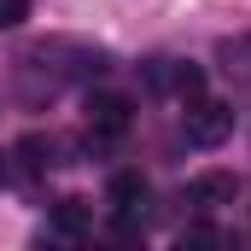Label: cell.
Segmentation results:
<instances>
[{
    "mask_svg": "<svg viewBox=\"0 0 251 251\" xmlns=\"http://www.w3.org/2000/svg\"><path fill=\"white\" fill-rule=\"evenodd\" d=\"M234 134V105L228 100H187V140L193 146H222Z\"/></svg>",
    "mask_w": 251,
    "mask_h": 251,
    "instance_id": "1",
    "label": "cell"
},
{
    "mask_svg": "<svg viewBox=\"0 0 251 251\" xmlns=\"http://www.w3.org/2000/svg\"><path fill=\"white\" fill-rule=\"evenodd\" d=\"M128 123H134L128 94H94L88 100V128L94 134H128Z\"/></svg>",
    "mask_w": 251,
    "mask_h": 251,
    "instance_id": "2",
    "label": "cell"
},
{
    "mask_svg": "<svg viewBox=\"0 0 251 251\" xmlns=\"http://www.w3.org/2000/svg\"><path fill=\"white\" fill-rule=\"evenodd\" d=\"M187 199H193V204H234V199H240V176H228V170H204V176L187 181Z\"/></svg>",
    "mask_w": 251,
    "mask_h": 251,
    "instance_id": "3",
    "label": "cell"
},
{
    "mask_svg": "<svg viewBox=\"0 0 251 251\" xmlns=\"http://www.w3.org/2000/svg\"><path fill=\"white\" fill-rule=\"evenodd\" d=\"M47 228H53L59 240H82V234L94 228V210H88L82 199H59V204H53V216H47Z\"/></svg>",
    "mask_w": 251,
    "mask_h": 251,
    "instance_id": "4",
    "label": "cell"
},
{
    "mask_svg": "<svg viewBox=\"0 0 251 251\" xmlns=\"http://www.w3.org/2000/svg\"><path fill=\"white\" fill-rule=\"evenodd\" d=\"M105 193H111V204H117V210H128V216H134V210L146 204V176H140V170H117Z\"/></svg>",
    "mask_w": 251,
    "mask_h": 251,
    "instance_id": "5",
    "label": "cell"
},
{
    "mask_svg": "<svg viewBox=\"0 0 251 251\" xmlns=\"http://www.w3.org/2000/svg\"><path fill=\"white\" fill-rule=\"evenodd\" d=\"M12 152L24 158V170H29V176H41V170L53 164V140H47V134H24V140H18Z\"/></svg>",
    "mask_w": 251,
    "mask_h": 251,
    "instance_id": "6",
    "label": "cell"
},
{
    "mask_svg": "<svg viewBox=\"0 0 251 251\" xmlns=\"http://www.w3.org/2000/svg\"><path fill=\"white\" fill-rule=\"evenodd\" d=\"M29 18V0H0V29H18Z\"/></svg>",
    "mask_w": 251,
    "mask_h": 251,
    "instance_id": "7",
    "label": "cell"
},
{
    "mask_svg": "<svg viewBox=\"0 0 251 251\" xmlns=\"http://www.w3.org/2000/svg\"><path fill=\"white\" fill-rule=\"evenodd\" d=\"M181 246H222V234L199 222V228H181Z\"/></svg>",
    "mask_w": 251,
    "mask_h": 251,
    "instance_id": "8",
    "label": "cell"
}]
</instances>
